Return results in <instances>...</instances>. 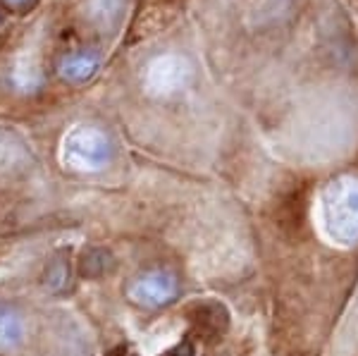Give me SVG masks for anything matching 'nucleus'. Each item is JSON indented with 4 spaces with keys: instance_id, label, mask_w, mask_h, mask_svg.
<instances>
[{
    "instance_id": "f03ea898",
    "label": "nucleus",
    "mask_w": 358,
    "mask_h": 356,
    "mask_svg": "<svg viewBox=\"0 0 358 356\" xmlns=\"http://www.w3.org/2000/svg\"><path fill=\"white\" fill-rule=\"evenodd\" d=\"M110 141L96 127H79L65 141V163L79 172H96L110 160Z\"/></svg>"
},
{
    "instance_id": "20e7f679",
    "label": "nucleus",
    "mask_w": 358,
    "mask_h": 356,
    "mask_svg": "<svg viewBox=\"0 0 358 356\" xmlns=\"http://www.w3.org/2000/svg\"><path fill=\"white\" fill-rule=\"evenodd\" d=\"M96 70H98V55L89 53V50L69 53L65 60L60 62V74L72 84H82L86 79H91Z\"/></svg>"
},
{
    "instance_id": "39448f33",
    "label": "nucleus",
    "mask_w": 358,
    "mask_h": 356,
    "mask_svg": "<svg viewBox=\"0 0 358 356\" xmlns=\"http://www.w3.org/2000/svg\"><path fill=\"white\" fill-rule=\"evenodd\" d=\"M22 340V323L15 311L0 306V349H10Z\"/></svg>"
},
{
    "instance_id": "6e6552de",
    "label": "nucleus",
    "mask_w": 358,
    "mask_h": 356,
    "mask_svg": "<svg viewBox=\"0 0 358 356\" xmlns=\"http://www.w3.org/2000/svg\"><path fill=\"white\" fill-rule=\"evenodd\" d=\"M108 356H127V349L124 347H117V349H113V352L108 354Z\"/></svg>"
},
{
    "instance_id": "7ed1b4c3",
    "label": "nucleus",
    "mask_w": 358,
    "mask_h": 356,
    "mask_svg": "<svg viewBox=\"0 0 358 356\" xmlns=\"http://www.w3.org/2000/svg\"><path fill=\"white\" fill-rule=\"evenodd\" d=\"M179 283L167 271H146L134 278L127 287V297L131 304L143 308H160L177 299Z\"/></svg>"
},
{
    "instance_id": "f257e3e1",
    "label": "nucleus",
    "mask_w": 358,
    "mask_h": 356,
    "mask_svg": "<svg viewBox=\"0 0 358 356\" xmlns=\"http://www.w3.org/2000/svg\"><path fill=\"white\" fill-rule=\"evenodd\" d=\"M327 232L339 244L358 242V177L342 175L332 180L322 194Z\"/></svg>"
},
{
    "instance_id": "0eeeda50",
    "label": "nucleus",
    "mask_w": 358,
    "mask_h": 356,
    "mask_svg": "<svg viewBox=\"0 0 358 356\" xmlns=\"http://www.w3.org/2000/svg\"><path fill=\"white\" fill-rule=\"evenodd\" d=\"M163 356H196V349H194V342L192 340H182L179 344L170 349V352H165Z\"/></svg>"
},
{
    "instance_id": "1a4fd4ad",
    "label": "nucleus",
    "mask_w": 358,
    "mask_h": 356,
    "mask_svg": "<svg viewBox=\"0 0 358 356\" xmlns=\"http://www.w3.org/2000/svg\"><path fill=\"white\" fill-rule=\"evenodd\" d=\"M10 3H20V5H27L29 0H10Z\"/></svg>"
},
{
    "instance_id": "423d86ee",
    "label": "nucleus",
    "mask_w": 358,
    "mask_h": 356,
    "mask_svg": "<svg viewBox=\"0 0 358 356\" xmlns=\"http://www.w3.org/2000/svg\"><path fill=\"white\" fill-rule=\"evenodd\" d=\"M67 280H69V268L65 261H55L48 268V273H45V283L53 287V290H62L67 285Z\"/></svg>"
}]
</instances>
